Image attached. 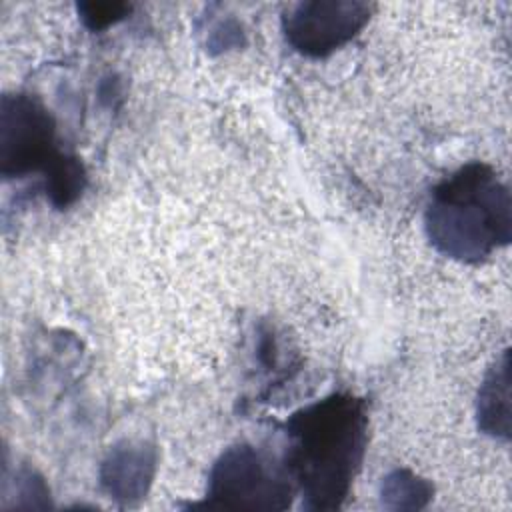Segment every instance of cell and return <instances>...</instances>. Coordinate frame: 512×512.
Instances as JSON below:
<instances>
[{"label": "cell", "mask_w": 512, "mask_h": 512, "mask_svg": "<svg viewBox=\"0 0 512 512\" xmlns=\"http://www.w3.org/2000/svg\"><path fill=\"white\" fill-rule=\"evenodd\" d=\"M282 466L308 510H338L348 498L368 444V408L336 392L284 422Z\"/></svg>", "instance_id": "6da1fadb"}, {"label": "cell", "mask_w": 512, "mask_h": 512, "mask_svg": "<svg viewBox=\"0 0 512 512\" xmlns=\"http://www.w3.org/2000/svg\"><path fill=\"white\" fill-rule=\"evenodd\" d=\"M424 230L440 254L480 262L512 240L510 190L492 166L468 162L432 188Z\"/></svg>", "instance_id": "7a4b0ae2"}, {"label": "cell", "mask_w": 512, "mask_h": 512, "mask_svg": "<svg viewBox=\"0 0 512 512\" xmlns=\"http://www.w3.org/2000/svg\"><path fill=\"white\" fill-rule=\"evenodd\" d=\"M294 492L282 462L242 442L218 456L208 474L206 498L194 506L284 510L290 506Z\"/></svg>", "instance_id": "3957f363"}, {"label": "cell", "mask_w": 512, "mask_h": 512, "mask_svg": "<svg viewBox=\"0 0 512 512\" xmlns=\"http://www.w3.org/2000/svg\"><path fill=\"white\" fill-rule=\"evenodd\" d=\"M68 152L58 148L56 120L44 102L26 92L4 94L0 102V174L46 176Z\"/></svg>", "instance_id": "277c9868"}, {"label": "cell", "mask_w": 512, "mask_h": 512, "mask_svg": "<svg viewBox=\"0 0 512 512\" xmlns=\"http://www.w3.org/2000/svg\"><path fill=\"white\" fill-rule=\"evenodd\" d=\"M372 10V4L358 0L296 2L282 14V32L296 52L324 58L356 38Z\"/></svg>", "instance_id": "5b68a950"}, {"label": "cell", "mask_w": 512, "mask_h": 512, "mask_svg": "<svg viewBox=\"0 0 512 512\" xmlns=\"http://www.w3.org/2000/svg\"><path fill=\"white\" fill-rule=\"evenodd\" d=\"M156 472V448L146 440L116 442L100 464V484L104 492L130 504L146 496Z\"/></svg>", "instance_id": "8992f818"}, {"label": "cell", "mask_w": 512, "mask_h": 512, "mask_svg": "<svg viewBox=\"0 0 512 512\" xmlns=\"http://www.w3.org/2000/svg\"><path fill=\"white\" fill-rule=\"evenodd\" d=\"M478 428L500 440L510 438V352L504 350L500 358L488 368L478 390L476 400Z\"/></svg>", "instance_id": "52a82bcc"}, {"label": "cell", "mask_w": 512, "mask_h": 512, "mask_svg": "<svg viewBox=\"0 0 512 512\" xmlns=\"http://www.w3.org/2000/svg\"><path fill=\"white\" fill-rule=\"evenodd\" d=\"M380 496L382 504L392 510L422 508L432 496V486L410 470H394L382 478Z\"/></svg>", "instance_id": "ba28073f"}, {"label": "cell", "mask_w": 512, "mask_h": 512, "mask_svg": "<svg viewBox=\"0 0 512 512\" xmlns=\"http://www.w3.org/2000/svg\"><path fill=\"white\" fill-rule=\"evenodd\" d=\"M76 8L82 24L92 32H100L124 20L130 14L132 4L120 2V0H96V2L92 0V2H80Z\"/></svg>", "instance_id": "9c48e42d"}, {"label": "cell", "mask_w": 512, "mask_h": 512, "mask_svg": "<svg viewBox=\"0 0 512 512\" xmlns=\"http://www.w3.org/2000/svg\"><path fill=\"white\" fill-rule=\"evenodd\" d=\"M242 28L236 20H222L208 32V48L228 50L242 42Z\"/></svg>", "instance_id": "30bf717a"}]
</instances>
